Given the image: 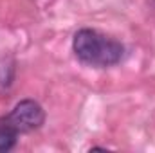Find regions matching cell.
<instances>
[{
  "label": "cell",
  "mask_w": 155,
  "mask_h": 153,
  "mask_svg": "<svg viewBox=\"0 0 155 153\" xmlns=\"http://www.w3.org/2000/svg\"><path fill=\"white\" fill-rule=\"evenodd\" d=\"M43 121H45L43 108L33 99H24V101L16 103L15 108L11 110V114L5 117V122L18 133L36 130L43 124Z\"/></svg>",
  "instance_id": "7a4b0ae2"
},
{
  "label": "cell",
  "mask_w": 155,
  "mask_h": 153,
  "mask_svg": "<svg viewBox=\"0 0 155 153\" xmlns=\"http://www.w3.org/2000/svg\"><path fill=\"white\" fill-rule=\"evenodd\" d=\"M72 49L78 60L92 67H112L124 56V47L94 29H81L74 34Z\"/></svg>",
  "instance_id": "6da1fadb"
},
{
  "label": "cell",
  "mask_w": 155,
  "mask_h": 153,
  "mask_svg": "<svg viewBox=\"0 0 155 153\" xmlns=\"http://www.w3.org/2000/svg\"><path fill=\"white\" fill-rule=\"evenodd\" d=\"M16 135H18V132L13 130L5 121L0 124V153L9 151V150L15 146V142H16Z\"/></svg>",
  "instance_id": "3957f363"
}]
</instances>
